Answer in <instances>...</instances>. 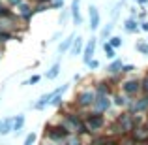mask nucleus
<instances>
[{"instance_id": "nucleus-1", "label": "nucleus", "mask_w": 148, "mask_h": 145, "mask_svg": "<svg viewBox=\"0 0 148 145\" xmlns=\"http://www.w3.org/2000/svg\"><path fill=\"white\" fill-rule=\"evenodd\" d=\"M122 92L127 98H137V94H141V79L137 77H130L122 83Z\"/></svg>"}, {"instance_id": "nucleus-2", "label": "nucleus", "mask_w": 148, "mask_h": 145, "mask_svg": "<svg viewBox=\"0 0 148 145\" xmlns=\"http://www.w3.org/2000/svg\"><path fill=\"white\" fill-rule=\"evenodd\" d=\"M94 109L98 113H103V111H107L109 108H111V100H109V96H99V94H96V100H94Z\"/></svg>"}, {"instance_id": "nucleus-3", "label": "nucleus", "mask_w": 148, "mask_h": 145, "mask_svg": "<svg viewBox=\"0 0 148 145\" xmlns=\"http://www.w3.org/2000/svg\"><path fill=\"white\" fill-rule=\"evenodd\" d=\"M86 126L92 128V130H99V128L103 126V115H101V113H94V115H90L86 119Z\"/></svg>"}, {"instance_id": "nucleus-4", "label": "nucleus", "mask_w": 148, "mask_h": 145, "mask_svg": "<svg viewBox=\"0 0 148 145\" xmlns=\"http://www.w3.org/2000/svg\"><path fill=\"white\" fill-rule=\"evenodd\" d=\"M124 30H126L127 34H137V32H141V30H139V21L135 17H127L126 21H124Z\"/></svg>"}, {"instance_id": "nucleus-5", "label": "nucleus", "mask_w": 148, "mask_h": 145, "mask_svg": "<svg viewBox=\"0 0 148 145\" xmlns=\"http://www.w3.org/2000/svg\"><path fill=\"white\" fill-rule=\"evenodd\" d=\"M90 28L92 30L99 28V11L96 6H90Z\"/></svg>"}, {"instance_id": "nucleus-6", "label": "nucleus", "mask_w": 148, "mask_h": 145, "mask_svg": "<svg viewBox=\"0 0 148 145\" xmlns=\"http://www.w3.org/2000/svg\"><path fill=\"white\" fill-rule=\"evenodd\" d=\"M94 51H96V40L92 38V40L86 44V47H84V62H86V64L92 60V57H94Z\"/></svg>"}, {"instance_id": "nucleus-7", "label": "nucleus", "mask_w": 148, "mask_h": 145, "mask_svg": "<svg viewBox=\"0 0 148 145\" xmlns=\"http://www.w3.org/2000/svg\"><path fill=\"white\" fill-rule=\"evenodd\" d=\"M94 100H96V94L92 91H84L83 94L79 96V102L83 105H92V104H94Z\"/></svg>"}, {"instance_id": "nucleus-8", "label": "nucleus", "mask_w": 148, "mask_h": 145, "mask_svg": "<svg viewBox=\"0 0 148 145\" xmlns=\"http://www.w3.org/2000/svg\"><path fill=\"white\" fill-rule=\"evenodd\" d=\"M122 66H124V62L120 60V58H114V60L109 64L107 72H109V74H120V72H122Z\"/></svg>"}, {"instance_id": "nucleus-9", "label": "nucleus", "mask_w": 148, "mask_h": 145, "mask_svg": "<svg viewBox=\"0 0 148 145\" xmlns=\"http://www.w3.org/2000/svg\"><path fill=\"white\" fill-rule=\"evenodd\" d=\"M135 49H137V53H141L143 57H148V42L146 40H137Z\"/></svg>"}, {"instance_id": "nucleus-10", "label": "nucleus", "mask_w": 148, "mask_h": 145, "mask_svg": "<svg viewBox=\"0 0 148 145\" xmlns=\"http://www.w3.org/2000/svg\"><path fill=\"white\" fill-rule=\"evenodd\" d=\"M71 13H73V19H75L77 25H81V13H79V0H73L71 4Z\"/></svg>"}, {"instance_id": "nucleus-11", "label": "nucleus", "mask_w": 148, "mask_h": 145, "mask_svg": "<svg viewBox=\"0 0 148 145\" xmlns=\"http://www.w3.org/2000/svg\"><path fill=\"white\" fill-rule=\"evenodd\" d=\"M103 51H105V55H107V58H111V60H114V58H116V49H112L111 45H109V42H105V44H103Z\"/></svg>"}, {"instance_id": "nucleus-12", "label": "nucleus", "mask_w": 148, "mask_h": 145, "mask_svg": "<svg viewBox=\"0 0 148 145\" xmlns=\"http://www.w3.org/2000/svg\"><path fill=\"white\" fill-rule=\"evenodd\" d=\"M127 102H130V98L124 94V92H122V94H116V96H114V104H116V105H127Z\"/></svg>"}, {"instance_id": "nucleus-13", "label": "nucleus", "mask_w": 148, "mask_h": 145, "mask_svg": "<svg viewBox=\"0 0 148 145\" xmlns=\"http://www.w3.org/2000/svg\"><path fill=\"white\" fill-rule=\"evenodd\" d=\"M109 45H111L112 49H118L120 45H122V38L120 36H111L109 38Z\"/></svg>"}, {"instance_id": "nucleus-14", "label": "nucleus", "mask_w": 148, "mask_h": 145, "mask_svg": "<svg viewBox=\"0 0 148 145\" xmlns=\"http://www.w3.org/2000/svg\"><path fill=\"white\" fill-rule=\"evenodd\" d=\"M112 26H114V23H109V25L105 26L103 30H101V38H103V40H107V38H111V32H112Z\"/></svg>"}, {"instance_id": "nucleus-15", "label": "nucleus", "mask_w": 148, "mask_h": 145, "mask_svg": "<svg viewBox=\"0 0 148 145\" xmlns=\"http://www.w3.org/2000/svg\"><path fill=\"white\" fill-rule=\"evenodd\" d=\"M23 123H25V119L19 115L17 119L13 121V132H19V130H21V128H23Z\"/></svg>"}, {"instance_id": "nucleus-16", "label": "nucleus", "mask_w": 148, "mask_h": 145, "mask_svg": "<svg viewBox=\"0 0 148 145\" xmlns=\"http://www.w3.org/2000/svg\"><path fill=\"white\" fill-rule=\"evenodd\" d=\"M135 70H137V66H135V64H124L120 74H131V72H135Z\"/></svg>"}, {"instance_id": "nucleus-17", "label": "nucleus", "mask_w": 148, "mask_h": 145, "mask_svg": "<svg viewBox=\"0 0 148 145\" xmlns=\"http://www.w3.org/2000/svg\"><path fill=\"white\" fill-rule=\"evenodd\" d=\"M10 126H11V121H4V123H0V134L10 132Z\"/></svg>"}, {"instance_id": "nucleus-18", "label": "nucleus", "mask_w": 148, "mask_h": 145, "mask_svg": "<svg viewBox=\"0 0 148 145\" xmlns=\"http://www.w3.org/2000/svg\"><path fill=\"white\" fill-rule=\"evenodd\" d=\"M73 40H75V38H73V36H69V38H68V40H66V42H64V44H62V45H60V51H68V49H69V45H71V44H73Z\"/></svg>"}, {"instance_id": "nucleus-19", "label": "nucleus", "mask_w": 148, "mask_h": 145, "mask_svg": "<svg viewBox=\"0 0 148 145\" xmlns=\"http://www.w3.org/2000/svg\"><path fill=\"white\" fill-rule=\"evenodd\" d=\"M81 49H83V42H81V38H77V42L73 44V53L79 55V53H81Z\"/></svg>"}, {"instance_id": "nucleus-20", "label": "nucleus", "mask_w": 148, "mask_h": 145, "mask_svg": "<svg viewBox=\"0 0 148 145\" xmlns=\"http://www.w3.org/2000/svg\"><path fill=\"white\" fill-rule=\"evenodd\" d=\"M139 30H141V32H145V34H148V19L139 23Z\"/></svg>"}, {"instance_id": "nucleus-21", "label": "nucleus", "mask_w": 148, "mask_h": 145, "mask_svg": "<svg viewBox=\"0 0 148 145\" xmlns=\"http://www.w3.org/2000/svg\"><path fill=\"white\" fill-rule=\"evenodd\" d=\"M56 76H58V64H56V66H54V68H53V70H51V72L47 74V77H49V79H53V77H56Z\"/></svg>"}, {"instance_id": "nucleus-22", "label": "nucleus", "mask_w": 148, "mask_h": 145, "mask_svg": "<svg viewBox=\"0 0 148 145\" xmlns=\"http://www.w3.org/2000/svg\"><path fill=\"white\" fill-rule=\"evenodd\" d=\"M34 142H36V136H34V134H30L28 138H26V142H25V145H32Z\"/></svg>"}, {"instance_id": "nucleus-23", "label": "nucleus", "mask_w": 148, "mask_h": 145, "mask_svg": "<svg viewBox=\"0 0 148 145\" xmlns=\"http://www.w3.org/2000/svg\"><path fill=\"white\" fill-rule=\"evenodd\" d=\"M137 2V6H141V8H146L148 6V0H135Z\"/></svg>"}, {"instance_id": "nucleus-24", "label": "nucleus", "mask_w": 148, "mask_h": 145, "mask_svg": "<svg viewBox=\"0 0 148 145\" xmlns=\"http://www.w3.org/2000/svg\"><path fill=\"white\" fill-rule=\"evenodd\" d=\"M88 66H90V68H98L99 62H98V60H90V62H88Z\"/></svg>"}, {"instance_id": "nucleus-25", "label": "nucleus", "mask_w": 148, "mask_h": 145, "mask_svg": "<svg viewBox=\"0 0 148 145\" xmlns=\"http://www.w3.org/2000/svg\"><path fill=\"white\" fill-rule=\"evenodd\" d=\"M38 81H40V77H38V76H34V77H30V81H28V83L32 85V83H38Z\"/></svg>"}, {"instance_id": "nucleus-26", "label": "nucleus", "mask_w": 148, "mask_h": 145, "mask_svg": "<svg viewBox=\"0 0 148 145\" xmlns=\"http://www.w3.org/2000/svg\"><path fill=\"white\" fill-rule=\"evenodd\" d=\"M145 76H146V77H148V70H146V74H145Z\"/></svg>"}, {"instance_id": "nucleus-27", "label": "nucleus", "mask_w": 148, "mask_h": 145, "mask_svg": "<svg viewBox=\"0 0 148 145\" xmlns=\"http://www.w3.org/2000/svg\"><path fill=\"white\" fill-rule=\"evenodd\" d=\"M146 42H148V38H146Z\"/></svg>"}, {"instance_id": "nucleus-28", "label": "nucleus", "mask_w": 148, "mask_h": 145, "mask_svg": "<svg viewBox=\"0 0 148 145\" xmlns=\"http://www.w3.org/2000/svg\"><path fill=\"white\" fill-rule=\"evenodd\" d=\"M146 130H148V126H146Z\"/></svg>"}]
</instances>
